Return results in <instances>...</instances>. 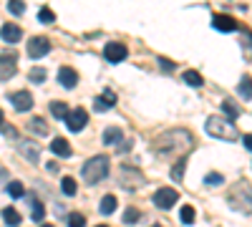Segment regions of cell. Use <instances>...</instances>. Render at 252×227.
I'll list each match as a JSON object with an SVG mask.
<instances>
[{"mask_svg":"<svg viewBox=\"0 0 252 227\" xmlns=\"http://www.w3.org/2000/svg\"><path fill=\"white\" fill-rule=\"evenodd\" d=\"M101 96H103V98H106V101H109V104H111V106L116 104V94H114L111 89H103V94H101Z\"/></svg>","mask_w":252,"mask_h":227,"instance_id":"e575fe53","label":"cell"},{"mask_svg":"<svg viewBox=\"0 0 252 227\" xmlns=\"http://www.w3.org/2000/svg\"><path fill=\"white\" fill-rule=\"evenodd\" d=\"M159 64L164 71H174V61H169V58H159Z\"/></svg>","mask_w":252,"mask_h":227,"instance_id":"d590c367","label":"cell"},{"mask_svg":"<svg viewBox=\"0 0 252 227\" xmlns=\"http://www.w3.org/2000/svg\"><path fill=\"white\" fill-rule=\"evenodd\" d=\"M43 217H46V207H43V202L33 199V220H35V222H43Z\"/></svg>","mask_w":252,"mask_h":227,"instance_id":"83f0119b","label":"cell"},{"mask_svg":"<svg viewBox=\"0 0 252 227\" xmlns=\"http://www.w3.org/2000/svg\"><path fill=\"white\" fill-rule=\"evenodd\" d=\"M3 220H5V225H13V227L20 225V215H18V210H13V207H5V210H3Z\"/></svg>","mask_w":252,"mask_h":227,"instance_id":"cb8c5ba5","label":"cell"},{"mask_svg":"<svg viewBox=\"0 0 252 227\" xmlns=\"http://www.w3.org/2000/svg\"><path fill=\"white\" fill-rule=\"evenodd\" d=\"M20 154H23L31 164H35L38 157H40V147H35V144H31V141H20Z\"/></svg>","mask_w":252,"mask_h":227,"instance_id":"7c38bea8","label":"cell"},{"mask_svg":"<svg viewBox=\"0 0 252 227\" xmlns=\"http://www.w3.org/2000/svg\"><path fill=\"white\" fill-rule=\"evenodd\" d=\"M40 227H53V225H40Z\"/></svg>","mask_w":252,"mask_h":227,"instance_id":"60d3db41","label":"cell"},{"mask_svg":"<svg viewBox=\"0 0 252 227\" xmlns=\"http://www.w3.org/2000/svg\"><path fill=\"white\" fill-rule=\"evenodd\" d=\"M131 147H134V141H131V139H124V141L119 144V152H129Z\"/></svg>","mask_w":252,"mask_h":227,"instance_id":"8d00e7d4","label":"cell"},{"mask_svg":"<svg viewBox=\"0 0 252 227\" xmlns=\"http://www.w3.org/2000/svg\"><path fill=\"white\" fill-rule=\"evenodd\" d=\"M51 114H53L56 119H66V116L71 114V109L63 104V101H53V104H51Z\"/></svg>","mask_w":252,"mask_h":227,"instance_id":"ffe728a7","label":"cell"},{"mask_svg":"<svg viewBox=\"0 0 252 227\" xmlns=\"http://www.w3.org/2000/svg\"><path fill=\"white\" fill-rule=\"evenodd\" d=\"M177 199H179V192L172 190V187H161V190L154 192V204H157L159 210H172V204Z\"/></svg>","mask_w":252,"mask_h":227,"instance_id":"277c9868","label":"cell"},{"mask_svg":"<svg viewBox=\"0 0 252 227\" xmlns=\"http://www.w3.org/2000/svg\"><path fill=\"white\" fill-rule=\"evenodd\" d=\"M119 207V199L114 195H106L101 199V215H114V210Z\"/></svg>","mask_w":252,"mask_h":227,"instance_id":"e0dca14e","label":"cell"},{"mask_svg":"<svg viewBox=\"0 0 252 227\" xmlns=\"http://www.w3.org/2000/svg\"><path fill=\"white\" fill-rule=\"evenodd\" d=\"M46 169H48L51 174H58V169H61V167H58V164H56V162H48V167H46Z\"/></svg>","mask_w":252,"mask_h":227,"instance_id":"f35d334b","label":"cell"},{"mask_svg":"<svg viewBox=\"0 0 252 227\" xmlns=\"http://www.w3.org/2000/svg\"><path fill=\"white\" fill-rule=\"evenodd\" d=\"M38 20H40V23H46V26L48 23H56V13L51 8H40L38 10Z\"/></svg>","mask_w":252,"mask_h":227,"instance_id":"4316f807","label":"cell"},{"mask_svg":"<svg viewBox=\"0 0 252 227\" xmlns=\"http://www.w3.org/2000/svg\"><path fill=\"white\" fill-rule=\"evenodd\" d=\"M154 227H161V225H154Z\"/></svg>","mask_w":252,"mask_h":227,"instance_id":"7bdbcfd3","label":"cell"},{"mask_svg":"<svg viewBox=\"0 0 252 227\" xmlns=\"http://www.w3.org/2000/svg\"><path fill=\"white\" fill-rule=\"evenodd\" d=\"M212 28H217L220 33H232V31H240V28H237V20H235V18H229V15H224V13H220V15H215V18H212Z\"/></svg>","mask_w":252,"mask_h":227,"instance_id":"ba28073f","label":"cell"},{"mask_svg":"<svg viewBox=\"0 0 252 227\" xmlns=\"http://www.w3.org/2000/svg\"><path fill=\"white\" fill-rule=\"evenodd\" d=\"M31 81L33 84H43L46 81V68H33L31 71Z\"/></svg>","mask_w":252,"mask_h":227,"instance_id":"d6a6232c","label":"cell"},{"mask_svg":"<svg viewBox=\"0 0 252 227\" xmlns=\"http://www.w3.org/2000/svg\"><path fill=\"white\" fill-rule=\"evenodd\" d=\"M94 109H96L98 114H103V111H109V109H111V104H109V101L103 98V96H98V98L94 101Z\"/></svg>","mask_w":252,"mask_h":227,"instance_id":"4dcf8cb0","label":"cell"},{"mask_svg":"<svg viewBox=\"0 0 252 227\" xmlns=\"http://www.w3.org/2000/svg\"><path fill=\"white\" fill-rule=\"evenodd\" d=\"M240 35H242V48H245V56L252 58V33L247 28H240Z\"/></svg>","mask_w":252,"mask_h":227,"instance_id":"7402d4cb","label":"cell"},{"mask_svg":"<svg viewBox=\"0 0 252 227\" xmlns=\"http://www.w3.org/2000/svg\"><path fill=\"white\" fill-rule=\"evenodd\" d=\"M121 136H124V131L119 129V127H109L106 131H103V144H106V147H111V144H119L121 141Z\"/></svg>","mask_w":252,"mask_h":227,"instance_id":"9a60e30c","label":"cell"},{"mask_svg":"<svg viewBox=\"0 0 252 227\" xmlns=\"http://www.w3.org/2000/svg\"><path fill=\"white\" fill-rule=\"evenodd\" d=\"M51 152L56 154V157H61V159H68L71 154H73V149H71V144L63 139V136H56L53 141H51Z\"/></svg>","mask_w":252,"mask_h":227,"instance_id":"30bf717a","label":"cell"},{"mask_svg":"<svg viewBox=\"0 0 252 227\" xmlns=\"http://www.w3.org/2000/svg\"><path fill=\"white\" fill-rule=\"evenodd\" d=\"M204 129H207L209 136L222 139V141H237V139H240L235 124L229 121V119H222V116H209V119L204 121Z\"/></svg>","mask_w":252,"mask_h":227,"instance_id":"7a4b0ae2","label":"cell"},{"mask_svg":"<svg viewBox=\"0 0 252 227\" xmlns=\"http://www.w3.org/2000/svg\"><path fill=\"white\" fill-rule=\"evenodd\" d=\"M10 76H15V56L3 53V73H0V78L8 81Z\"/></svg>","mask_w":252,"mask_h":227,"instance_id":"5bb4252c","label":"cell"},{"mask_svg":"<svg viewBox=\"0 0 252 227\" xmlns=\"http://www.w3.org/2000/svg\"><path fill=\"white\" fill-rule=\"evenodd\" d=\"M10 104L15 106V111H28V109H33V96H31V91H15V94H10Z\"/></svg>","mask_w":252,"mask_h":227,"instance_id":"52a82bcc","label":"cell"},{"mask_svg":"<svg viewBox=\"0 0 252 227\" xmlns=\"http://www.w3.org/2000/svg\"><path fill=\"white\" fill-rule=\"evenodd\" d=\"M222 182H224V177L217 174V172H209V174L204 177V184H222Z\"/></svg>","mask_w":252,"mask_h":227,"instance_id":"836d02e7","label":"cell"},{"mask_svg":"<svg viewBox=\"0 0 252 227\" xmlns=\"http://www.w3.org/2000/svg\"><path fill=\"white\" fill-rule=\"evenodd\" d=\"M5 192H8L10 197H15V199L26 195V190H23V184H20V182H8V184H5Z\"/></svg>","mask_w":252,"mask_h":227,"instance_id":"d4e9b609","label":"cell"},{"mask_svg":"<svg viewBox=\"0 0 252 227\" xmlns=\"http://www.w3.org/2000/svg\"><path fill=\"white\" fill-rule=\"evenodd\" d=\"M179 217H182V222H184V225H192V222L197 220V212H194L192 204H184V207L179 210Z\"/></svg>","mask_w":252,"mask_h":227,"instance_id":"44dd1931","label":"cell"},{"mask_svg":"<svg viewBox=\"0 0 252 227\" xmlns=\"http://www.w3.org/2000/svg\"><path fill=\"white\" fill-rule=\"evenodd\" d=\"M109 169H111V162L106 154H98V157H91L81 169V177L86 179V184H98L109 177Z\"/></svg>","mask_w":252,"mask_h":227,"instance_id":"6da1fadb","label":"cell"},{"mask_svg":"<svg viewBox=\"0 0 252 227\" xmlns=\"http://www.w3.org/2000/svg\"><path fill=\"white\" fill-rule=\"evenodd\" d=\"M8 10H10L13 15H23V10H26L23 0H8Z\"/></svg>","mask_w":252,"mask_h":227,"instance_id":"f546056e","label":"cell"},{"mask_svg":"<svg viewBox=\"0 0 252 227\" xmlns=\"http://www.w3.org/2000/svg\"><path fill=\"white\" fill-rule=\"evenodd\" d=\"M28 129H31L33 134H38V136H46V134H48V124H46V119H40V116H35V119H31V124H28Z\"/></svg>","mask_w":252,"mask_h":227,"instance_id":"2e32d148","label":"cell"},{"mask_svg":"<svg viewBox=\"0 0 252 227\" xmlns=\"http://www.w3.org/2000/svg\"><path fill=\"white\" fill-rule=\"evenodd\" d=\"M68 227H86V217L81 212H71L68 215Z\"/></svg>","mask_w":252,"mask_h":227,"instance_id":"f1b7e54d","label":"cell"},{"mask_svg":"<svg viewBox=\"0 0 252 227\" xmlns=\"http://www.w3.org/2000/svg\"><path fill=\"white\" fill-rule=\"evenodd\" d=\"M242 141H245V147L252 152V134H245V136H242Z\"/></svg>","mask_w":252,"mask_h":227,"instance_id":"ab89813d","label":"cell"},{"mask_svg":"<svg viewBox=\"0 0 252 227\" xmlns=\"http://www.w3.org/2000/svg\"><path fill=\"white\" fill-rule=\"evenodd\" d=\"M126 56H129V51H126L124 43H109L103 48V58H106L109 64H121V61H126Z\"/></svg>","mask_w":252,"mask_h":227,"instance_id":"5b68a950","label":"cell"},{"mask_svg":"<svg viewBox=\"0 0 252 227\" xmlns=\"http://www.w3.org/2000/svg\"><path fill=\"white\" fill-rule=\"evenodd\" d=\"M184 81H187L189 86H202V84H204L202 73H197V71H187V73H184Z\"/></svg>","mask_w":252,"mask_h":227,"instance_id":"484cf974","label":"cell"},{"mask_svg":"<svg viewBox=\"0 0 252 227\" xmlns=\"http://www.w3.org/2000/svg\"><path fill=\"white\" fill-rule=\"evenodd\" d=\"M222 109H224V116H227V119H232V121L242 114V111H240V106L235 104V101H229V98H224V101H222Z\"/></svg>","mask_w":252,"mask_h":227,"instance_id":"ac0fdd59","label":"cell"},{"mask_svg":"<svg viewBox=\"0 0 252 227\" xmlns=\"http://www.w3.org/2000/svg\"><path fill=\"white\" fill-rule=\"evenodd\" d=\"M3 136H15V129L10 127V124H5V121H3Z\"/></svg>","mask_w":252,"mask_h":227,"instance_id":"74e56055","label":"cell"},{"mask_svg":"<svg viewBox=\"0 0 252 227\" xmlns=\"http://www.w3.org/2000/svg\"><path fill=\"white\" fill-rule=\"evenodd\" d=\"M86 121H89L86 109H71V114L66 116V127H68L71 131H81L83 127H86Z\"/></svg>","mask_w":252,"mask_h":227,"instance_id":"8992f818","label":"cell"},{"mask_svg":"<svg viewBox=\"0 0 252 227\" xmlns=\"http://www.w3.org/2000/svg\"><path fill=\"white\" fill-rule=\"evenodd\" d=\"M96 227H109V225H96Z\"/></svg>","mask_w":252,"mask_h":227,"instance_id":"b9f144b4","label":"cell"},{"mask_svg":"<svg viewBox=\"0 0 252 227\" xmlns=\"http://www.w3.org/2000/svg\"><path fill=\"white\" fill-rule=\"evenodd\" d=\"M61 190H63V195H66V197H73L76 195V179L73 177H63L61 179Z\"/></svg>","mask_w":252,"mask_h":227,"instance_id":"603a6c76","label":"cell"},{"mask_svg":"<svg viewBox=\"0 0 252 227\" xmlns=\"http://www.w3.org/2000/svg\"><path fill=\"white\" fill-rule=\"evenodd\" d=\"M0 33H3L5 43H18V40L23 38V31H20V26H15V23H5Z\"/></svg>","mask_w":252,"mask_h":227,"instance_id":"8fae6325","label":"cell"},{"mask_svg":"<svg viewBox=\"0 0 252 227\" xmlns=\"http://www.w3.org/2000/svg\"><path fill=\"white\" fill-rule=\"evenodd\" d=\"M184 167H187V154H182L179 162L172 167V179H174V182H182V179H184Z\"/></svg>","mask_w":252,"mask_h":227,"instance_id":"d6986e66","label":"cell"},{"mask_svg":"<svg viewBox=\"0 0 252 227\" xmlns=\"http://www.w3.org/2000/svg\"><path fill=\"white\" fill-rule=\"evenodd\" d=\"M58 84H61L63 89H73V86L78 84V73H76L71 66L58 68Z\"/></svg>","mask_w":252,"mask_h":227,"instance_id":"9c48e42d","label":"cell"},{"mask_svg":"<svg viewBox=\"0 0 252 227\" xmlns=\"http://www.w3.org/2000/svg\"><path fill=\"white\" fill-rule=\"evenodd\" d=\"M139 217H141V215H139V210H134V207H129V210L124 212V222H126V225H134Z\"/></svg>","mask_w":252,"mask_h":227,"instance_id":"1f68e13d","label":"cell"},{"mask_svg":"<svg viewBox=\"0 0 252 227\" xmlns=\"http://www.w3.org/2000/svg\"><path fill=\"white\" fill-rule=\"evenodd\" d=\"M237 94H240V98H245V101H250L252 98V76H242L240 78V84H237Z\"/></svg>","mask_w":252,"mask_h":227,"instance_id":"4fadbf2b","label":"cell"},{"mask_svg":"<svg viewBox=\"0 0 252 227\" xmlns=\"http://www.w3.org/2000/svg\"><path fill=\"white\" fill-rule=\"evenodd\" d=\"M48 53H51V38L35 35V38L28 40V56H31V58H43V56H48Z\"/></svg>","mask_w":252,"mask_h":227,"instance_id":"3957f363","label":"cell"}]
</instances>
